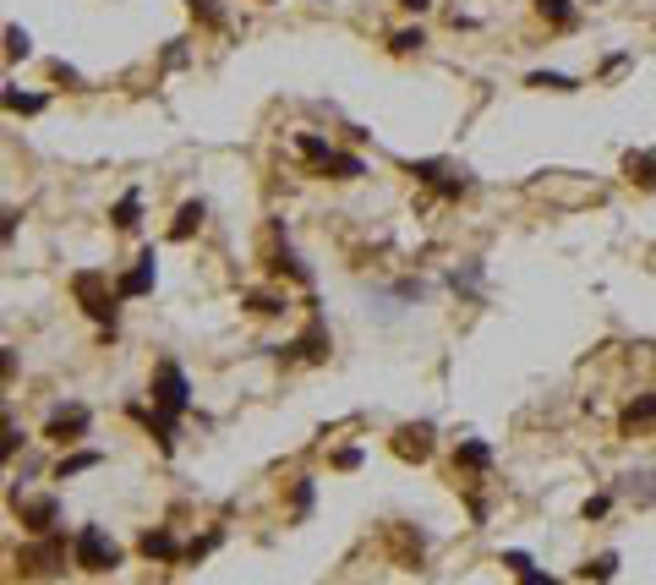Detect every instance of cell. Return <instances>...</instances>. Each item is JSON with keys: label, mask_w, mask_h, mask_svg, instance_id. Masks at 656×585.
Masks as SVG:
<instances>
[{"label": "cell", "mask_w": 656, "mask_h": 585, "mask_svg": "<svg viewBox=\"0 0 656 585\" xmlns=\"http://www.w3.org/2000/svg\"><path fill=\"white\" fill-rule=\"evenodd\" d=\"M72 296H77V307L88 312L99 329H115V312H121V290L110 285V274L104 268H77L72 274Z\"/></svg>", "instance_id": "1"}, {"label": "cell", "mask_w": 656, "mask_h": 585, "mask_svg": "<svg viewBox=\"0 0 656 585\" xmlns=\"http://www.w3.org/2000/svg\"><path fill=\"white\" fill-rule=\"evenodd\" d=\"M72 564L82 575H110V569H121V542L104 525H82L72 536Z\"/></svg>", "instance_id": "2"}, {"label": "cell", "mask_w": 656, "mask_h": 585, "mask_svg": "<svg viewBox=\"0 0 656 585\" xmlns=\"http://www.w3.org/2000/svg\"><path fill=\"white\" fill-rule=\"evenodd\" d=\"M66 558H72V542H66V531H50V536H28V542L17 547V569L33 580H50L66 569Z\"/></svg>", "instance_id": "3"}, {"label": "cell", "mask_w": 656, "mask_h": 585, "mask_svg": "<svg viewBox=\"0 0 656 585\" xmlns=\"http://www.w3.org/2000/svg\"><path fill=\"white\" fill-rule=\"evenodd\" d=\"M148 400L164 405V411H175V416H186V411H192V383H186L181 361H170V356L159 361V367H154V378H148Z\"/></svg>", "instance_id": "4"}, {"label": "cell", "mask_w": 656, "mask_h": 585, "mask_svg": "<svg viewBox=\"0 0 656 585\" xmlns=\"http://www.w3.org/2000/svg\"><path fill=\"white\" fill-rule=\"evenodd\" d=\"M11 509H17V520H22V531L28 536H50V531H61V498H11Z\"/></svg>", "instance_id": "5"}, {"label": "cell", "mask_w": 656, "mask_h": 585, "mask_svg": "<svg viewBox=\"0 0 656 585\" xmlns=\"http://www.w3.org/2000/svg\"><path fill=\"white\" fill-rule=\"evenodd\" d=\"M88 427H93V411L72 400V405H55V411H50V421H44V438H50V443H61V449H66V443L88 438Z\"/></svg>", "instance_id": "6"}, {"label": "cell", "mask_w": 656, "mask_h": 585, "mask_svg": "<svg viewBox=\"0 0 656 585\" xmlns=\"http://www.w3.org/2000/svg\"><path fill=\"white\" fill-rule=\"evenodd\" d=\"M438 432H432V421H405V427H394V443L389 449L400 454L405 465H421V460H432V449H438Z\"/></svg>", "instance_id": "7"}, {"label": "cell", "mask_w": 656, "mask_h": 585, "mask_svg": "<svg viewBox=\"0 0 656 585\" xmlns=\"http://www.w3.org/2000/svg\"><path fill=\"white\" fill-rule=\"evenodd\" d=\"M137 553H143L148 564H154V558H159V564H181V558H186V547L175 542V531H170V525H154V531H143V536H137Z\"/></svg>", "instance_id": "8"}, {"label": "cell", "mask_w": 656, "mask_h": 585, "mask_svg": "<svg viewBox=\"0 0 656 585\" xmlns=\"http://www.w3.org/2000/svg\"><path fill=\"white\" fill-rule=\"evenodd\" d=\"M651 427H656V389L635 394V400L618 411V432H624V438H640V432H651Z\"/></svg>", "instance_id": "9"}, {"label": "cell", "mask_w": 656, "mask_h": 585, "mask_svg": "<svg viewBox=\"0 0 656 585\" xmlns=\"http://www.w3.org/2000/svg\"><path fill=\"white\" fill-rule=\"evenodd\" d=\"M154 279H159V257H154V247H148L143 257H137L132 274L115 279V290H121V301H137V296H148V290H154Z\"/></svg>", "instance_id": "10"}, {"label": "cell", "mask_w": 656, "mask_h": 585, "mask_svg": "<svg viewBox=\"0 0 656 585\" xmlns=\"http://www.w3.org/2000/svg\"><path fill=\"white\" fill-rule=\"evenodd\" d=\"M132 421H143V427L154 432L164 454L175 449V421H181V416H175V411H164V405H132Z\"/></svg>", "instance_id": "11"}, {"label": "cell", "mask_w": 656, "mask_h": 585, "mask_svg": "<svg viewBox=\"0 0 656 585\" xmlns=\"http://www.w3.org/2000/svg\"><path fill=\"white\" fill-rule=\"evenodd\" d=\"M410 175H416L421 186H438L443 197H460L465 186H471L465 175H449V165H438V159H421V165H410Z\"/></svg>", "instance_id": "12"}, {"label": "cell", "mask_w": 656, "mask_h": 585, "mask_svg": "<svg viewBox=\"0 0 656 585\" xmlns=\"http://www.w3.org/2000/svg\"><path fill=\"white\" fill-rule=\"evenodd\" d=\"M279 356H285V361H296V356H301V361H323V356H328V329L312 318V329L301 334V339H290V345H279Z\"/></svg>", "instance_id": "13"}, {"label": "cell", "mask_w": 656, "mask_h": 585, "mask_svg": "<svg viewBox=\"0 0 656 585\" xmlns=\"http://www.w3.org/2000/svg\"><path fill=\"white\" fill-rule=\"evenodd\" d=\"M203 219H208V203H203V197L181 203V208H175V225H170V241H192L197 230H203Z\"/></svg>", "instance_id": "14"}, {"label": "cell", "mask_w": 656, "mask_h": 585, "mask_svg": "<svg viewBox=\"0 0 656 585\" xmlns=\"http://www.w3.org/2000/svg\"><path fill=\"white\" fill-rule=\"evenodd\" d=\"M487 465H492V443H482V438L454 443V471H487Z\"/></svg>", "instance_id": "15"}, {"label": "cell", "mask_w": 656, "mask_h": 585, "mask_svg": "<svg viewBox=\"0 0 656 585\" xmlns=\"http://www.w3.org/2000/svg\"><path fill=\"white\" fill-rule=\"evenodd\" d=\"M99 465H104V454H99V449L61 454V460H55V482H72V476H82V471H99Z\"/></svg>", "instance_id": "16"}, {"label": "cell", "mask_w": 656, "mask_h": 585, "mask_svg": "<svg viewBox=\"0 0 656 585\" xmlns=\"http://www.w3.org/2000/svg\"><path fill=\"white\" fill-rule=\"evenodd\" d=\"M318 175H323V181H361V175H367V159H361V154H339V148H334V159H328Z\"/></svg>", "instance_id": "17"}, {"label": "cell", "mask_w": 656, "mask_h": 585, "mask_svg": "<svg viewBox=\"0 0 656 585\" xmlns=\"http://www.w3.org/2000/svg\"><path fill=\"white\" fill-rule=\"evenodd\" d=\"M268 274H290L296 285H312V268L301 263V257L290 252V247H274V252H268Z\"/></svg>", "instance_id": "18"}, {"label": "cell", "mask_w": 656, "mask_h": 585, "mask_svg": "<svg viewBox=\"0 0 656 585\" xmlns=\"http://www.w3.org/2000/svg\"><path fill=\"white\" fill-rule=\"evenodd\" d=\"M110 225H115V230H137V225H143V192H137V186L110 208Z\"/></svg>", "instance_id": "19"}, {"label": "cell", "mask_w": 656, "mask_h": 585, "mask_svg": "<svg viewBox=\"0 0 656 585\" xmlns=\"http://www.w3.org/2000/svg\"><path fill=\"white\" fill-rule=\"evenodd\" d=\"M296 154L307 159L312 170H323L328 159H334V143H328V137H318V132H301V137H296Z\"/></svg>", "instance_id": "20"}, {"label": "cell", "mask_w": 656, "mask_h": 585, "mask_svg": "<svg viewBox=\"0 0 656 585\" xmlns=\"http://www.w3.org/2000/svg\"><path fill=\"white\" fill-rule=\"evenodd\" d=\"M241 307L252 312V318H285V312H290V296H268V290H252Z\"/></svg>", "instance_id": "21"}, {"label": "cell", "mask_w": 656, "mask_h": 585, "mask_svg": "<svg viewBox=\"0 0 656 585\" xmlns=\"http://www.w3.org/2000/svg\"><path fill=\"white\" fill-rule=\"evenodd\" d=\"M536 17L553 22V28H574V22H580V6H574V0H536Z\"/></svg>", "instance_id": "22"}, {"label": "cell", "mask_w": 656, "mask_h": 585, "mask_svg": "<svg viewBox=\"0 0 656 585\" xmlns=\"http://www.w3.org/2000/svg\"><path fill=\"white\" fill-rule=\"evenodd\" d=\"M624 175L635 186H646V192H656V154H629L624 159Z\"/></svg>", "instance_id": "23"}, {"label": "cell", "mask_w": 656, "mask_h": 585, "mask_svg": "<svg viewBox=\"0 0 656 585\" xmlns=\"http://www.w3.org/2000/svg\"><path fill=\"white\" fill-rule=\"evenodd\" d=\"M525 88H536V93H574L580 83L564 77V72H531V77H525Z\"/></svg>", "instance_id": "24"}, {"label": "cell", "mask_w": 656, "mask_h": 585, "mask_svg": "<svg viewBox=\"0 0 656 585\" xmlns=\"http://www.w3.org/2000/svg\"><path fill=\"white\" fill-rule=\"evenodd\" d=\"M44 93H22V88H6V110L11 115H44Z\"/></svg>", "instance_id": "25"}, {"label": "cell", "mask_w": 656, "mask_h": 585, "mask_svg": "<svg viewBox=\"0 0 656 585\" xmlns=\"http://www.w3.org/2000/svg\"><path fill=\"white\" fill-rule=\"evenodd\" d=\"M580 575H585V580H596V585H607V580L618 575V553H596V558H585Z\"/></svg>", "instance_id": "26"}, {"label": "cell", "mask_w": 656, "mask_h": 585, "mask_svg": "<svg viewBox=\"0 0 656 585\" xmlns=\"http://www.w3.org/2000/svg\"><path fill=\"white\" fill-rule=\"evenodd\" d=\"M28 55H33V33L11 22L6 28V61H28Z\"/></svg>", "instance_id": "27"}, {"label": "cell", "mask_w": 656, "mask_h": 585, "mask_svg": "<svg viewBox=\"0 0 656 585\" xmlns=\"http://www.w3.org/2000/svg\"><path fill=\"white\" fill-rule=\"evenodd\" d=\"M219 542H225V531H219V525H214V531H208V536H197V542H186V558H181V564H197V558H208V553H214Z\"/></svg>", "instance_id": "28"}, {"label": "cell", "mask_w": 656, "mask_h": 585, "mask_svg": "<svg viewBox=\"0 0 656 585\" xmlns=\"http://www.w3.org/2000/svg\"><path fill=\"white\" fill-rule=\"evenodd\" d=\"M186 11H192V17L203 22V28H219V22H225V11H219V0H186Z\"/></svg>", "instance_id": "29"}, {"label": "cell", "mask_w": 656, "mask_h": 585, "mask_svg": "<svg viewBox=\"0 0 656 585\" xmlns=\"http://www.w3.org/2000/svg\"><path fill=\"white\" fill-rule=\"evenodd\" d=\"M421 44H427V33H421V28H400V33L389 39V50H394V55H416Z\"/></svg>", "instance_id": "30"}, {"label": "cell", "mask_w": 656, "mask_h": 585, "mask_svg": "<svg viewBox=\"0 0 656 585\" xmlns=\"http://www.w3.org/2000/svg\"><path fill=\"white\" fill-rule=\"evenodd\" d=\"M498 564H503V569H509V575H514V580H520V575H525V569H536V564H531V553H520V547H509V553H498Z\"/></svg>", "instance_id": "31"}, {"label": "cell", "mask_w": 656, "mask_h": 585, "mask_svg": "<svg viewBox=\"0 0 656 585\" xmlns=\"http://www.w3.org/2000/svg\"><path fill=\"white\" fill-rule=\"evenodd\" d=\"M607 509H613V493H596V498H585V503H580V514H585V520H602Z\"/></svg>", "instance_id": "32"}, {"label": "cell", "mask_w": 656, "mask_h": 585, "mask_svg": "<svg viewBox=\"0 0 656 585\" xmlns=\"http://www.w3.org/2000/svg\"><path fill=\"white\" fill-rule=\"evenodd\" d=\"M520 585H564V580H558V575H547V569H525Z\"/></svg>", "instance_id": "33"}, {"label": "cell", "mask_w": 656, "mask_h": 585, "mask_svg": "<svg viewBox=\"0 0 656 585\" xmlns=\"http://www.w3.org/2000/svg\"><path fill=\"white\" fill-rule=\"evenodd\" d=\"M50 77H55V83H82L77 66H66V61H50Z\"/></svg>", "instance_id": "34"}, {"label": "cell", "mask_w": 656, "mask_h": 585, "mask_svg": "<svg viewBox=\"0 0 656 585\" xmlns=\"http://www.w3.org/2000/svg\"><path fill=\"white\" fill-rule=\"evenodd\" d=\"M356 465H361V449H339L334 454V471H356Z\"/></svg>", "instance_id": "35"}, {"label": "cell", "mask_w": 656, "mask_h": 585, "mask_svg": "<svg viewBox=\"0 0 656 585\" xmlns=\"http://www.w3.org/2000/svg\"><path fill=\"white\" fill-rule=\"evenodd\" d=\"M307 509H312V482L301 476V482H296V514H307Z\"/></svg>", "instance_id": "36"}, {"label": "cell", "mask_w": 656, "mask_h": 585, "mask_svg": "<svg viewBox=\"0 0 656 585\" xmlns=\"http://www.w3.org/2000/svg\"><path fill=\"white\" fill-rule=\"evenodd\" d=\"M22 449V432H17V421H6V454H17Z\"/></svg>", "instance_id": "37"}, {"label": "cell", "mask_w": 656, "mask_h": 585, "mask_svg": "<svg viewBox=\"0 0 656 585\" xmlns=\"http://www.w3.org/2000/svg\"><path fill=\"white\" fill-rule=\"evenodd\" d=\"M400 6H405V11H427L432 0H400Z\"/></svg>", "instance_id": "38"}, {"label": "cell", "mask_w": 656, "mask_h": 585, "mask_svg": "<svg viewBox=\"0 0 656 585\" xmlns=\"http://www.w3.org/2000/svg\"><path fill=\"white\" fill-rule=\"evenodd\" d=\"M263 6H274V0H263Z\"/></svg>", "instance_id": "39"}]
</instances>
